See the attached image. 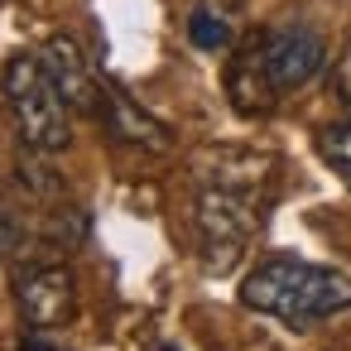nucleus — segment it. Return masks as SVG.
Here are the masks:
<instances>
[{"instance_id": "nucleus-1", "label": "nucleus", "mask_w": 351, "mask_h": 351, "mask_svg": "<svg viewBox=\"0 0 351 351\" xmlns=\"http://www.w3.org/2000/svg\"><path fill=\"white\" fill-rule=\"evenodd\" d=\"M241 303L250 313L279 317V322L303 332L308 322H322V317H337L351 308V274H341L332 265L274 255L241 279Z\"/></svg>"}, {"instance_id": "nucleus-2", "label": "nucleus", "mask_w": 351, "mask_h": 351, "mask_svg": "<svg viewBox=\"0 0 351 351\" xmlns=\"http://www.w3.org/2000/svg\"><path fill=\"white\" fill-rule=\"evenodd\" d=\"M0 87H5V106L15 116L20 145L44 149V154H63L73 145L68 101L58 97V87H53L39 53H10L5 73H0Z\"/></svg>"}, {"instance_id": "nucleus-3", "label": "nucleus", "mask_w": 351, "mask_h": 351, "mask_svg": "<svg viewBox=\"0 0 351 351\" xmlns=\"http://www.w3.org/2000/svg\"><path fill=\"white\" fill-rule=\"evenodd\" d=\"M15 303H20V317L34 332L63 327L77 308V279H73L68 265H29L15 279Z\"/></svg>"}, {"instance_id": "nucleus-4", "label": "nucleus", "mask_w": 351, "mask_h": 351, "mask_svg": "<svg viewBox=\"0 0 351 351\" xmlns=\"http://www.w3.org/2000/svg\"><path fill=\"white\" fill-rule=\"evenodd\" d=\"M260 44H265V63H269V77L279 82V92H293L327 68V39L313 25H298V20L279 25Z\"/></svg>"}, {"instance_id": "nucleus-5", "label": "nucleus", "mask_w": 351, "mask_h": 351, "mask_svg": "<svg viewBox=\"0 0 351 351\" xmlns=\"http://www.w3.org/2000/svg\"><path fill=\"white\" fill-rule=\"evenodd\" d=\"M193 221L202 231V241H221V245H245L260 231V207L250 193L236 188H202L193 202Z\"/></svg>"}, {"instance_id": "nucleus-6", "label": "nucleus", "mask_w": 351, "mask_h": 351, "mask_svg": "<svg viewBox=\"0 0 351 351\" xmlns=\"http://www.w3.org/2000/svg\"><path fill=\"white\" fill-rule=\"evenodd\" d=\"M39 58H44L58 97L68 101V111H82V116L101 111V87H97V77L87 68V53H82V44L73 34H49V44L39 49Z\"/></svg>"}, {"instance_id": "nucleus-7", "label": "nucleus", "mask_w": 351, "mask_h": 351, "mask_svg": "<svg viewBox=\"0 0 351 351\" xmlns=\"http://www.w3.org/2000/svg\"><path fill=\"white\" fill-rule=\"evenodd\" d=\"M226 101L236 116L245 121H260L274 111L279 101V82L269 77V63H265V44H245L231 63H226Z\"/></svg>"}, {"instance_id": "nucleus-8", "label": "nucleus", "mask_w": 351, "mask_h": 351, "mask_svg": "<svg viewBox=\"0 0 351 351\" xmlns=\"http://www.w3.org/2000/svg\"><path fill=\"white\" fill-rule=\"evenodd\" d=\"M197 183L202 188H236V193H255L269 173H274V159L260 154V149H236V145H207L197 154Z\"/></svg>"}, {"instance_id": "nucleus-9", "label": "nucleus", "mask_w": 351, "mask_h": 351, "mask_svg": "<svg viewBox=\"0 0 351 351\" xmlns=\"http://www.w3.org/2000/svg\"><path fill=\"white\" fill-rule=\"evenodd\" d=\"M101 121H106V130L116 140H125L135 149H149V154H169L173 149V130L159 116H149L135 97H125L121 87H106L101 92Z\"/></svg>"}, {"instance_id": "nucleus-10", "label": "nucleus", "mask_w": 351, "mask_h": 351, "mask_svg": "<svg viewBox=\"0 0 351 351\" xmlns=\"http://www.w3.org/2000/svg\"><path fill=\"white\" fill-rule=\"evenodd\" d=\"M49 154L44 149H29V145H20V159H15V178H20V188L25 193H34V197H58L63 193V178L44 164Z\"/></svg>"}, {"instance_id": "nucleus-11", "label": "nucleus", "mask_w": 351, "mask_h": 351, "mask_svg": "<svg viewBox=\"0 0 351 351\" xmlns=\"http://www.w3.org/2000/svg\"><path fill=\"white\" fill-rule=\"evenodd\" d=\"M317 154H322V164L332 173H341L351 183V116H341V121L317 130Z\"/></svg>"}, {"instance_id": "nucleus-12", "label": "nucleus", "mask_w": 351, "mask_h": 351, "mask_svg": "<svg viewBox=\"0 0 351 351\" xmlns=\"http://www.w3.org/2000/svg\"><path fill=\"white\" fill-rule=\"evenodd\" d=\"M188 39H193V49L217 53V49H231V25L212 10H193L188 15Z\"/></svg>"}, {"instance_id": "nucleus-13", "label": "nucleus", "mask_w": 351, "mask_h": 351, "mask_svg": "<svg viewBox=\"0 0 351 351\" xmlns=\"http://www.w3.org/2000/svg\"><path fill=\"white\" fill-rule=\"evenodd\" d=\"M49 241L63 245V250L82 245V241H87V212H82V207H58V212L49 217Z\"/></svg>"}, {"instance_id": "nucleus-14", "label": "nucleus", "mask_w": 351, "mask_h": 351, "mask_svg": "<svg viewBox=\"0 0 351 351\" xmlns=\"http://www.w3.org/2000/svg\"><path fill=\"white\" fill-rule=\"evenodd\" d=\"M327 92L337 106L351 111V39H341V49L327 58Z\"/></svg>"}, {"instance_id": "nucleus-15", "label": "nucleus", "mask_w": 351, "mask_h": 351, "mask_svg": "<svg viewBox=\"0 0 351 351\" xmlns=\"http://www.w3.org/2000/svg\"><path fill=\"white\" fill-rule=\"evenodd\" d=\"M25 250V231L5 217V212H0V265H5V260H15Z\"/></svg>"}, {"instance_id": "nucleus-16", "label": "nucleus", "mask_w": 351, "mask_h": 351, "mask_svg": "<svg viewBox=\"0 0 351 351\" xmlns=\"http://www.w3.org/2000/svg\"><path fill=\"white\" fill-rule=\"evenodd\" d=\"M20 351H63V346H53V341H44V337H25Z\"/></svg>"}, {"instance_id": "nucleus-17", "label": "nucleus", "mask_w": 351, "mask_h": 351, "mask_svg": "<svg viewBox=\"0 0 351 351\" xmlns=\"http://www.w3.org/2000/svg\"><path fill=\"white\" fill-rule=\"evenodd\" d=\"M159 351H178V346H159Z\"/></svg>"}]
</instances>
